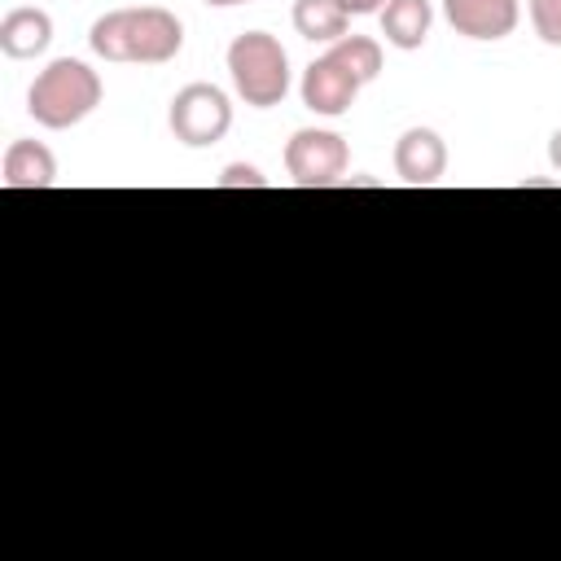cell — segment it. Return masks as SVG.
<instances>
[{"label":"cell","instance_id":"1","mask_svg":"<svg viewBox=\"0 0 561 561\" xmlns=\"http://www.w3.org/2000/svg\"><path fill=\"white\" fill-rule=\"evenodd\" d=\"M88 44L105 61H140V66H162L184 48V26L171 9L162 4H140V9H114L101 13L88 31Z\"/></svg>","mask_w":561,"mask_h":561},{"label":"cell","instance_id":"2","mask_svg":"<svg viewBox=\"0 0 561 561\" xmlns=\"http://www.w3.org/2000/svg\"><path fill=\"white\" fill-rule=\"evenodd\" d=\"M381 75V44L373 35H342L302 70V105L311 114L337 118L355 105L359 88Z\"/></svg>","mask_w":561,"mask_h":561},{"label":"cell","instance_id":"3","mask_svg":"<svg viewBox=\"0 0 561 561\" xmlns=\"http://www.w3.org/2000/svg\"><path fill=\"white\" fill-rule=\"evenodd\" d=\"M96 105H101V75L88 61H79V57L48 61L35 75L31 92H26L31 118L39 127H48V131H66V127L83 123Z\"/></svg>","mask_w":561,"mask_h":561},{"label":"cell","instance_id":"4","mask_svg":"<svg viewBox=\"0 0 561 561\" xmlns=\"http://www.w3.org/2000/svg\"><path fill=\"white\" fill-rule=\"evenodd\" d=\"M228 75L237 96L254 110H272L289 92V57L267 31H245L228 44Z\"/></svg>","mask_w":561,"mask_h":561},{"label":"cell","instance_id":"5","mask_svg":"<svg viewBox=\"0 0 561 561\" xmlns=\"http://www.w3.org/2000/svg\"><path fill=\"white\" fill-rule=\"evenodd\" d=\"M167 123H171V136L188 149H206V145H219L232 127V105L224 96V88L215 83H188L171 96V110H167Z\"/></svg>","mask_w":561,"mask_h":561},{"label":"cell","instance_id":"6","mask_svg":"<svg viewBox=\"0 0 561 561\" xmlns=\"http://www.w3.org/2000/svg\"><path fill=\"white\" fill-rule=\"evenodd\" d=\"M346 162H351L346 140L337 131H324V127H302L285 145V171L302 188H329V184H337L342 171H346Z\"/></svg>","mask_w":561,"mask_h":561},{"label":"cell","instance_id":"7","mask_svg":"<svg viewBox=\"0 0 561 561\" xmlns=\"http://www.w3.org/2000/svg\"><path fill=\"white\" fill-rule=\"evenodd\" d=\"M447 171V145L434 127H408L399 140H394V175L412 188H425V184H438Z\"/></svg>","mask_w":561,"mask_h":561},{"label":"cell","instance_id":"8","mask_svg":"<svg viewBox=\"0 0 561 561\" xmlns=\"http://www.w3.org/2000/svg\"><path fill=\"white\" fill-rule=\"evenodd\" d=\"M443 13L465 39H504L513 35L522 4L517 0H443Z\"/></svg>","mask_w":561,"mask_h":561},{"label":"cell","instance_id":"9","mask_svg":"<svg viewBox=\"0 0 561 561\" xmlns=\"http://www.w3.org/2000/svg\"><path fill=\"white\" fill-rule=\"evenodd\" d=\"M48 44H53V18L44 9L22 4V9H9L0 18V53L4 57L26 61V57H39Z\"/></svg>","mask_w":561,"mask_h":561},{"label":"cell","instance_id":"10","mask_svg":"<svg viewBox=\"0 0 561 561\" xmlns=\"http://www.w3.org/2000/svg\"><path fill=\"white\" fill-rule=\"evenodd\" d=\"M4 188H53L57 184V158L39 140H13L0 162Z\"/></svg>","mask_w":561,"mask_h":561},{"label":"cell","instance_id":"11","mask_svg":"<svg viewBox=\"0 0 561 561\" xmlns=\"http://www.w3.org/2000/svg\"><path fill=\"white\" fill-rule=\"evenodd\" d=\"M377 18H381L386 44H394V48H403V53L421 48L425 35H430V26H434L430 0H386V9H381Z\"/></svg>","mask_w":561,"mask_h":561},{"label":"cell","instance_id":"12","mask_svg":"<svg viewBox=\"0 0 561 561\" xmlns=\"http://www.w3.org/2000/svg\"><path fill=\"white\" fill-rule=\"evenodd\" d=\"M351 26V13L337 0H294V31L311 44H337Z\"/></svg>","mask_w":561,"mask_h":561},{"label":"cell","instance_id":"13","mask_svg":"<svg viewBox=\"0 0 561 561\" xmlns=\"http://www.w3.org/2000/svg\"><path fill=\"white\" fill-rule=\"evenodd\" d=\"M530 9V22H535V35L552 48H561V0H526Z\"/></svg>","mask_w":561,"mask_h":561},{"label":"cell","instance_id":"14","mask_svg":"<svg viewBox=\"0 0 561 561\" xmlns=\"http://www.w3.org/2000/svg\"><path fill=\"white\" fill-rule=\"evenodd\" d=\"M219 188H267V175L250 162H232V167H224Z\"/></svg>","mask_w":561,"mask_h":561},{"label":"cell","instance_id":"15","mask_svg":"<svg viewBox=\"0 0 561 561\" xmlns=\"http://www.w3.org/2000/svg\"><path fill=\"white\" fill-rule=\"evenodd\" d=\"M351 18H364V13H381L386 9V0H337Z\"/></svg>","mask_w":561,"mask_h":561},{"label":"cell","instance_id":"16","mask_svg":"<svg viewBox=\"0 0 561 561\" xmlns=\"http://www.w3.org/2000/svg\"><path fill=\"white\" fill-rule=\"evenodd\" d=\"M548 158H552V167L561 171V127L552 131V140H548Z\"/></svg>","mask_w":561,"mask_h":561},{"label":"cell","instance_id":"17","mask_svg":"<svg viewBox=\"0 0 561 561\" xmlns=\"http://www.w3.org/2000/svg\"><path fill=\"white\" fill-rule=\"evenodd\" d=\"M206 4H215V9H228V4H250V0H206Z\"/></svg>","mask_w":561,"mask_h":561}]
</instances>
